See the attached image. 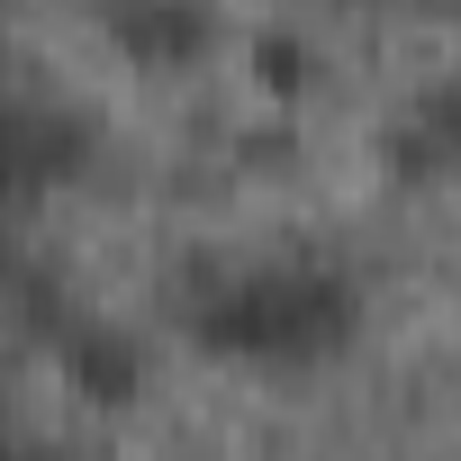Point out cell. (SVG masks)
<instances>
[{"label": "cell", "mask_w": 461, "mask_h": 461, "mask_svg": "<svg viewBox=\"0 0 461 461\" xmlns=\"http://www.w3.org/2000/svg\"><path fill=\"white\" fill-rule=\"evenodd\" d=\"M190 344L236 371H317L362 335V281L344 263H245L190 299Z\"/></svg>", "instance_id": "cell-1"}, {"label": "cell", "mask_w": 461, "mask_h": 461, "mask_svg": "<svg viewBox=\"0 0 461 461\" xmlns=\"http://www.w3.org/2000/svg\"><path fill=\"white\" fill-rule=\"evenodd\" d=\"M100 163V127L73 100H37V91H0V236L46 208L55 190H73Z\"/></svg>", "instance_id": "cell-2"}, {"label": "cell", "mask_w": 461, "mask_h": 461, "mask_svg": "<svg viewBox=\"0 0 461 461\" xmlns=\"http://www.w3.org/2000/svg\"><path fill=\"white\" fill-rule=\"evenodd\" d=\"M100 37L136 73H190L217 46V0H100Z\"/></svg>", "instance_id": "cell-3"}, {"label": "cell", "mask_w": 461, "mask_h": 461, "mask_svg": "<svg viewBox=\"0 0 461 461\" xmlns=\"http://www.w3.org/2000/svg\"><path fill=\"white\" fill-rule=\"evenodd\" d=\"M46 344H55L64 389L91 398V407H127V398L145 389V353H136V335H118V326L91 317V308H64V326H55Z\"/></svg>", "instance_id": "cell-4"}, {"label": "cell", "mask_w": 461, "mask_h": 461, "mask_svg": "<svg viewBox=\"0 0 461 461\" xmlns=\"http://www.w3.org/2000/svg\"><path fill=\"white\" fill-rule=\"evenodd\" d=\"M380 163H389V181H407V190L461 181V73H452V82H425V91L407 100V118L389 127Z\"/></svg>", "instance_id": "cell-5"}, {"label": "cell", "mask_w": 461, "mask_h": 461, "mask_svg": "<svg viewBox=\"0 0 461 461\" xmlns=\"http://www.w3.org/2000/svg\"><path fill=\"white\" fill-rule=\"evenodd\" d=\"M308 73H317V64H308V46H299L290 28H263V37H254V82H263V100H299Z\"/></svg>", "instance_id": "cell-6"}, {"label": "cell", "mask_w": 461, "mask_h": 461, "mask_svg": "<svg viewBox=\"0 0 461 461\" xmlns=\"http://www.w3.org/2000/svg\"><path fill=\"white\" fill-rule=\"evenodd\" d=\"M335 10H380V0H335Z\"/></svg>", "instance_id": "cell-7"}]
</instances>
